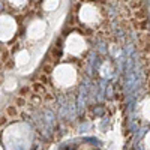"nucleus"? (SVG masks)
<instances>
[{"label": "nucleus", "instance_id": "obj_7", "mask_svg": "<svg viewBox=\"0 0 150 150\" xmlns=\"http://www.w3.org/2000/svg\"><path fill=\"white\" fill-rule=\"evenodd\" d=\"M6 120H8V119H6L5 116H3V117H0V126H3V125L6 123Z\"/></svg>", "mask_w": 150, "mask_h": 150}, {"label": "nucleus", "instance_id": "obj_2", "mask_svg": "<svg viewBox=\"0 0 150 150\" xmlns=\"http://www.w3.org/2000/svg\"><path fill=\"white\" fill-rule=\"evenodd\" d=\"M6 114H8L9 117H17L18 111H17V108H15L14 105H9V107L6 108Z\"/></svg>", "mask_w": 150, "mask_h": 150}, {"label": "nucleus", "instance_id": "obj_5", "mask_svg": "<svg viewBox=\"0 0 150 150\" xmlns=\"http://www.w3.org/2000/svg\"><path fill=\"white\" fill-rule=\"evenodd\" d=\"M30 92V87H21V90H20V95L21 96H26L27 93Z\"/></svg>", "mask_w": 150, "mask_h": 150}, {"label": "nucleus", "instance_id": "obj_8", "mask_svg": "<svg viewBox=\"0 0 150 150\" xmlns=\"http://www.w3.org/2000/svg\"><path fill=\"white\" fill-rule=\"evenodd\" d=\"M0 68H2V60H0Z\"/></svg>", "mask_w": 150, "mask_h": 150}, {"label": "nucleus", "instance_id": "obj_1", "mask_svg": "<svg viewBox=\"0 0 150 150\" xmlns=\"http://www.w3.org/2000/svg\"><path fill=\"white\" fill-rule=\"evenodd\" d=\"M33 92H35V93H47L45 86H42L41 83H35V84H33Z\"/></svg>", "mask_w": 150, "mask_h": 150}, {"label": "nucleus", "instance_id": "obj_6", "mask_svg": "<svg viewBox=\"0 0 150 150\" xmlns=\"http://www.w3.org/2000/svg\"><path fill=\"white\" fill-rule=\"evenodd\" d=\"M32 102H35V104H39V102H41V98L38 96V95H33V96H32Z\"/></svg>", "mask_w": 150, "mask_h": 150}, {"label": "nucleus", "instance_id": "obj_4", "mask_svg": "<svg viewBox=\"0 0 150 150\" xmlns=\"http://www.w3.org/2000/svg\"><path fill=\"white\" fill-rule=\"evenodd\" d=\"M51 71H53V65H51V63H45V65H44V74H45V72L50 74Z\"/></svg>", "mask_w": 150, "mask_h": 150}, {"label": "nucleus", "instance_id": "obj_9", "mask_svg": "<svg viewBox=\"0 0 150 150\" xmlns=\"http://www.w3.org/2000/svg\"><path fill=\"white\" fill-rule=\"evenodd\" d=\"M83 2H84V0H83Z\"/></svg>", "mask_w": 150, "mask_h": 150}, {"label": "nucleus", "instance_id": "obj_3", "mask_svg": "<svg viewBox=\"0 0 150 150\" xmlns=\"http://www.w3.org/2000/svg\"><path fill=\"white\" fill-rule=\"evenodd\" d=\"M15 102H17L18 107H24V105H26V99H24L23 96H20V98H17V101H15Z\"/></svg>", "mask_w": 150, "mask_h": 150}]
</instances>
